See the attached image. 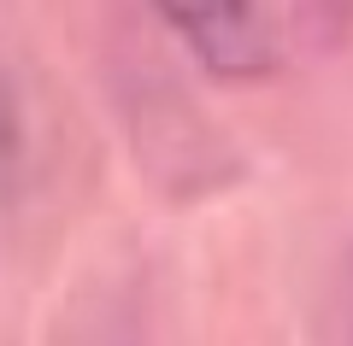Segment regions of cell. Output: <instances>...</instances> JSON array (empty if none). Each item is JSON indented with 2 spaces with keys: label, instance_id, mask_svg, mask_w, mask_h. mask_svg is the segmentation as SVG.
<instances>
[{
  "label": "cell",
  "instance_id": "cell-1",
  "mask_svg": "<svg viewBox=\"0 0 353 346\" xmlns=\"http://www.w3.org/2000/svg\"><path fill=\"white\" fill-rule=\"evenodd\" d=\"M159 18L189 41V53L218 76H265L283 59V24L271 6H159Z\"/></svg>",
  "mask_w": 353,
  "mask_h": 346
},
{
  "label": "cell",
  "instance_id": "cell-2",
  "mask_svg": "<svg viewBox=\"0 0 353 346\" xmlns=\"http://www.w3.org/2000/svg\"><path fill=\"white\" fill-rule=\"evenodd\" d=\"M347 346H353V259H347Z\"/></svg>",
  "mask_w": 353,
  "mask_h": 346
}]
</instances>
